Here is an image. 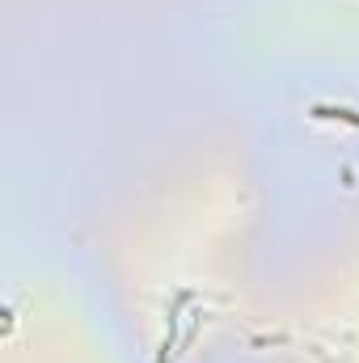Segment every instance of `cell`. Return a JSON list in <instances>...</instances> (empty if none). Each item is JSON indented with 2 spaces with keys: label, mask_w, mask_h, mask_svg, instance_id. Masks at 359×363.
<instances>
[{
  "label": "cell",
  "mask_w": 359,
  "mask_h": 363,
  "mask_svg": "<svg viewBox=\"0 0 359 363\" xmlns=\"http://www.w3.org/2000/svg\"><path fill=\"white\" fill-rule=\"evenodd\" d=\"M313 114L317 118H343V123H355L359 127V114L355 110H343V106H313Z\"/></svg>",
  "instance_id": "1"
}]
</instances>
